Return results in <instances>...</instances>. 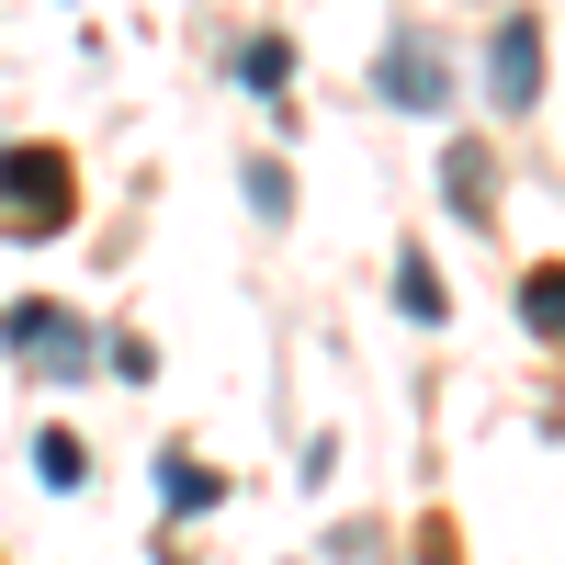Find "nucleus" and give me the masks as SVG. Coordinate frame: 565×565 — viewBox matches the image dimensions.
<instances>
[{
    "label": "nucleus",
    "instance_id": "8",
    "mask_svg": "<svg viewBox=\"0 0 565 565\" xmlns=\"http://www.w3.org/2000/svg\"><path fill=\"white\" fill-rule=\"evenodd\" d=\"M79 463H90L79 430H34V476H45V487H79Z\"/></svg>",
    "mask_w": 565,
    "mask_h": 565
},
{
    "label": "nucleus",
    "instance_id": "4",
    "mask_svg": "<svg viewBox=\"0 0 565 565\" xmlns=\"http://www.w3.org/2000/svg\"><path fill=\"white\" fill-rule=\"evenodd\" d=\"M441 193H452V215H487V193H498V159L476 148V136H452V148H441Z\"/></svg>",
    "mask_w": 565,
    "mask_h": 565
},
{
    "label": "nucleus",
    "instance_id": "5",
    "mask_svg": "<svg viewBox=\"0 0 565 565\" xmlns=\"http://www.w3.org/2000/svg\"><path fill=\"white\" fill-rule=\"evenodd\" d=\"M226 487H215V463H193V452H159V509L170 521H193V509H215Z\"/></svg>",
    "mask_w": 565,
    "mask_h": 565
},
{
    "label": "nucleus",
    "instance_id": "6",
    "mask_svg": "<svg viewBox=\"0 0 565 565\" xmlns=\"http://www.w3.org/2000/svg\"><path fill=\"white\" fill-rule=\"evenodd\" d=\"M396 317H407V328H441V317H452V306H441L430 249H396Z\"/></svg>",
    "mask_w": 565,
    "mask_h": 565
},
{
    "label": "nucleus",
    "instance_id": "7",
    "mask_svg": "<svg viewBox=\"0 0 565 565\" xmlns=\"http://www.w3.org/2000/svg\"><path fill=\"white\" fill-rule=\"evenodd\" d=\"M521 328H532V340H565V260H543L521 282Z\"/></svg>",
    "mask_w": 565,
    "mask_h": 565
},
{
    "label": "nucleus",
    "instance_id": "3",
    "mask_svg": "<svg viewBox=\"0 0 565 565\" xmlns=\"http://www.w3.org/2000/svg\"><path fill=\"white\" fill-rule=\"evenodd\" d=\"M373 90H385L396 114H441V90H452V68H441V45H430V34H396L385 57H373Z\"/></svg>",
    "mask_w": 565,
    "mask_h": 565
},
{
    "label": "nucleus",
    "instance_id": "10",
    "mask_svg": "<svg viewBox=\"0 0 565 565\" xmlns=\"http://www.w3.org/2000/svg\"><path fill=\"white\" fill-rule=\"evenodd\" d=\"M238 79H249V90H282V79H295V45H282V34H260L249 57H238Z\"/></svg>",
    "mask_w": 565,
    "mask_h": 565
},
{
    "label": "nucleus",
    "instance_id": "9",
    "mask_svg": "<svg viewBox=\"0 0 565 565\" xmlns=\"http://www.w3.org/2000/svg\"><path fill=\"white\" fill-rule=\"evenodd\" d=\"M238 181H249V204H260L271 226H295V181H282V159H249Z\"/></svg>",
    "mask_w": 565,
    "mask_h": 565
},
{
    "label": "nucleus",
    "instance_id": "1",
    "mask_svg": "<svg viewBox=\"0 0 565 565\" xmlns=\"http://www.w3.org/2000/svg\"><path fill=\"white\" fill-rule=\"evenodd\" d=\"M79 170L68 148H0V238H68Z\"/></svg>",
    "mask_w": 565,
    "mask_h": 565
},
{
    "label": "nucleus",
    "instance_id": "2",
    "mask_svg": "<svg viewBox=\"0 0 565 565\" xmlns=\"http://www.w3.org/2000/svg\"><path fill=\"white\" fill-rule=\"evenodd\" d=\"M487 103H498V114H532V103H543V23L509 12V23L487 34Z\"/></svg>",
    "mask_w": 565,
    "mask_h": 565
}]
</instances>
